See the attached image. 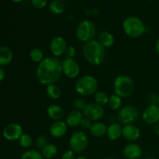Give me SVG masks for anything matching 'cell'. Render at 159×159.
Instances as JSON below:
<instances>
[{"instance_id":"1","label":"cell","mask_w":159,"mask_h":159,"mask_svg":"<svg viewBox=\"0 0 159 159\" xmlns=\"http://www.w3.org/2000/svg\"><path fill=\"white\" fill-rule=\"evenodd\" d=\"M62 74L61 61L55 57H45L39 63L36 71L37 81L44 85L56 84Z\"/></svg>"},{"instance_id":"2","label":"cell","mask_w":159,"mask_h":159,"mask_svg":"<svg viewBox=\"0 0 159 159\" xmlns=\"http://www.w3.org/2000/svg\"><path fill=\"white\" fill-rule=\"evenodd\" d=\"M82 53L86 61L94 66L101 65L106 57L105 48L96 40L85 43L82 48Z\"/></svg>"},{"instance_id":"3","label":"cell","mask_w":159,"mask_h":159,"mask_svg":"<svg viewBox=\"0 0 159 159\" xmlns=\"http://www.w3.org/2000/svg\"><path fill=\"white\" fill-rule=\"evenodd\" d=\"M123 30L131 38H139L146 32V26L142 20L136 16H128L123 22Z\"/></svg>"},{"instance_id":"4","label":"cell","mask_w":159,"mask_h":159,"mask_svg":"<svg viewBox=\"0 0 159 159\" xmlns=\"http://www.w3.org/2000/svg\"><path fill=\"white\" fill-rule=\"evenodd\" d=\"M97 79L93 75H86L79 78L75 83V91L82 96L94 95L98 91Z\"/></svg>"},{"instance_id":"5","label":"cell","mask_w":159,"mask_h":159,"mask_svg":"<svg viewBox=\"0 0 159 159\" xmlns=\"http://www.w3.org/2000/svg\"><path fill=\"white\" fill-rule=\"evenodd\" d=\"M134 90V83L131 78L127 75L117 76L113 83L114 94L121 98H127L131 96Z\"/></svg>"},{"instance_id":"6","label":"cell","mask_w":159,"mask_h":159,"mask_svg":"<svg viewBox=\"0 0 159 159\" xmlns=\"http://www.w3.org/2000/svg\"><path fill=\"white\" fill-rule=\"evenodd\" d=\"M96 34V27L91 20H85L79 23L75 30L76 37L80 41L87 43L94 40Z\"/></svg>"},{"instance_id":"7","label":"cell","mask_w":159,"mask_h":159,"mask_svg":"<svg viewBox=\"0 0 159 159\" xmlns=\"http://www.w3.org/2000/svg\"><path fill=\"white\" fill-rule=\"evenodd\" d=\"M139 117L138 109L133 105H126L121 107L117 113V120L123 125L134 124Z\"/></svg>"},{"instance_id":"8","label":"cell","mask_w":159,"mask_h":159,"mask_svg":"<svg viewBox=\"0 0 159 159\" xmlns=\"http://www.w3.org/2000/svg\"><path fill=\"white\" fill-rule=\"evenodd\" d=\"M89 138L85 132L78 130L71 135L69 139V146L71 150L76 153L84 152L88 147Z\"/></svg>"},{"instance_id":"9","label":"cell","mask_w":159,"mask_h":159,"mask_svg":"<svg viewBox=\"0 0 159 159\" xmlns=\"http://www.w3.org/2000/svg\"><path fill=\"white\" fill-rule=\"evenodd\" d=\"M85 117L89 119L91 121H99L105 116V110L103 107L98 105L96 102L87 103L85 109L82 110Z\"/></svg>"},{"instance_id":"10","label":"cell","mask_w":159,"mask_h":159,"mask_svg":"<svg viewBox=\"0 0 159 159\" xmlns=\"http://www.w3.org/2000/svg\"><path fill=\"white\" fill-rule=\"evenodd\" d=\"M62 73L69 79H75L81 71L79 63L74 58H65L61 61Z\"/></svg>"},{"instance_id":"11","label":"cell","mask_w":159,"mask_h":159,"mask_svg":"<svg viewBox=\"0 0 159 159\" xmlns=\"http://www.w3.org/2000/svg\"><path fill=\"white\" fill-rule=\"evenodd\" d=\"M68 45L65 38L60 36L54 37L50 43V50L54 57H58L65 53Z\"/></svg>"},{"instance_id":"12","label":"cell","mask_w":159,"mask_h":159,"mask_svg":"<svg viewBox=\"0 0 159 159\" xmlns=\"http://www.w3.org/2000/svg\"><path fill=\"white\" fill-rule=\"evenodd\" d=\"M142 119L145 124L155 125L159 122V107L158 105H150L144 110Z\"/></svg>"},{"instance_id":"13","label":"cell","mask_w":159,"mask_h":159,"mask_svg":"<svg viewBox=\"0 0 159 159\" xmlns=\"http://www.w3.org/2000/svg\"><path fill=\"white\" fill-rule=\"evenodd\" d=\"M23 134V128L17 124H9L3 129V136L8 141H16Z\"/></svg>"},{"instance_id":"14","label":"cell","mask_w":159,"mask_h":159,"mask_svg":"<svg viewBox=\"0 0 159 159\" xmlns=\"http://www.w3.org/2000/svg\"><path fill=\"white\" fill-rule=\"evenodd\" d=\"M141 136V130L134 124H127L123 127L122 137L130 142H134L138 140Z\"/></svg>"},{"instance_id":"15","label":"cell","mask_w":159,"mask_h":159,"mask_svg":"<svg viewBox=\"0 0 159 159\" xmlns=\"http://www.w3.org/2000/svg\"><path fill=\"white\" fill-rule=\"evenodd\" d=\"M50 134L54 138H60L65 136L68 131V125L63 120L54 121L50 127Z\"/></svg>"},{"instance_id":"16","label":"cell","mask_w":159,"mask_h":159,"mask_svg":"<svg viewBox=\"0 0 159 159\" xmlns=\"http://www.w3.org/2000/svg\"><path fill=\"white\" fill-rule=\"evenodd\" d=\"M123 154L127 159H139L142 155V148L135 143H130L124 147Z\"/></svg>"},{"instance_id":"17","label":"cell","mask_w":159,"mask_h":159,"mask_svg":"<svg viewBox=\"0 0 159 159\" xmlns=\"http://www.w3.org/2000/svg\"><path fill=\"white\" fill-rule=\"evenodd\" d=\"M84 117V115L82 111L80 110H73L71 111L66 116L67 125L71 127H75L80 125V122L82 118Z\"/></svg>"},{"instance_id":"18","label":"cell","mask_w":159,"mask_h":159,"mask_svg":"<svg viewBox=\"0 0 159 159\" xmlns=\"http://www.w3.org/2000/svg\"><path fill=\"white\" fill-rule=\"evenodd\" d=\"M123 127L120 124L113 123L109 127H107V136L111 141H116L122 137Z\"/></svg>"},{"instance_id":"19","label":"cell","mask_w":159,"mask_h":159,"mask_svg":"<svg viewBox=\"0 0 159 159\" xmlns=\"http://www.w3.org/2000/svg\"><path fill=\"white\" fill-rule=\"evenodd\" d=\"M47 113L48 116L54 121L61 120L62 117L64 116L63 108L57 104L50 105L47 108Z\"/></svg>"},{"instance_id":"20","label":"cell","mask_w":159,"mask_h":159,"mask_svg":"<svg viewBox=\"0 0 159 159\" xmlns=\"http://www.w3.org/2000/svg\"><path fill=\"white\" fill-rule=\"evenodd\" d=\"M89 130L90 134L95 138H102L107 134V127L103 123L96 122L92 124Z\"/></svg>"},{"instance_id":"21","label":"cell","mask_w":159,"mask_h":159,"mask_svg":"<svg viewBox=\"0 0 159 159\" xmlns=\"http://www.w3.org/2000/svg\"><path fill=\"white\" fill-rule=\"evenodd\" d=\"M13 58V54L9 48L0 46V66H5L11 63Z\"/></svg>"},{"instance_id":"22","label":"cell","mask_w":159,"mask_h":159,"mask_svg":"<svg viewBox=\"0 0 159 159\" xmlns=\"http://www.w3.org/2000/svg\"><path fill=\"white\" fill-rule=\"evenodd\" d=\"M99 42L105 48H110L114 43V37L111 33L108 31H102L99 35Z\"/></svg>"},{"instance_id":"23","label":"cell","mask_w":159,"mask_h":159,"mask_svg":"<svg viewBox=\"0 0 159 159\" xmlns=\"http://www.w3.org/2000/svg\"><path fill=\"white\" fill-rule=\"evenodd\" d=\"M49 9L54 15H61L65 10V6L60 0H54L49 4Z\"/></svg>"},{"instance_id":"24","label":"cell","mask_w":159,"mask_h":159,"mask_svg":"<svg viewBox=\"0 0 159 159\" xmlns=\"http://www.w3.org/2000/svg\"><path fill=\"white\" fill-rule=\"evenodd\" d=\"M41 154L45 158L51 159L54 158L57 154V146L53 144H48L41 150Z\"/></svg>"},{"instance_id":"25","label":"cell","mask_w":159,"mask_h":159,"mask_svg":"<svg viewBox=\"0 0 159 159\" xmlns=\"http://www.w3.org/2000/svg\"><path fill=\"white\" fill-rule=\"evenodd\" d=\"M46 93L48 97L52 99H57L61 96V89L56 84L47 85Z\"/></svg>"},{"instance_id":"26","label":"cell","mask_w":159,"mask_h":159,"mask_svg":"<svg viewBox=\"0 0 159 159\" xmlns=\"http://www.w3.org/2000/svg\"><path fill=\"white\" fill-rule=\"evenodd\" d=\"M122 98L118 96L117 95L113 94L109 97L108 106L111 110H119L122 107Z\"/></svg>"},{"instance_id":"27","label":"cell","mask_w":159,"mask_h":159,"mask_svg":"<svg viewBox=\"0 0 159 159\" xmlns=\"http://www.w3.org/2000/svg\"><path fill=\"white\" fill-rule=\"evenodd\" d=\"M109 97L107 93L102 91H97L94 94L95 102L101 107H104L106 105H108Z\"/></svg>"},{"instance_id":"28","label":"cell","mask_w":159,"mask_h":159,"mask_svg":"<svg viewBox=\"0 0 159 159\" xmlns=\"http://www.w3.org/2000/svg\"><path fill=\"white\" fill-rule=\"evenodd\" d=\"M30 57L32 61L39 64L44 59V54L43 51L40 48H33L30 52Z\"/></svg>"},{"instance_id":"29","label":"cell","mask_w":159,"mask_h":159,"mask_svg":"<svg viewBox=\"0 0 159 159\" xmlns=\"http://www.w3.org/2000/svg\"><path fill=\"white\" fill-rule=\"evenodd\" d=\"M20 159H43L41 152L38 150H28L22 155Z\"/></svg>"},{"instance_id":"30","label":"cell","mask_w":159,"mask_h":159,"mask_svg":"<svg viewBox=\"0 0 159 159\" xmlns=\"http://www.w3.org/2000/svg\"><path fill=\"white\" fill-rule=\"evenodd\" d=\"M20 144L23 148H29L33 144V139L27 134H23L19 139Z\"/></svg>"},{"instance_id":"31","label":"cell","mask_w":159,"mask_h":159,"mask_svg":"<svg viewBox=\"0 0 159 159\" xmlns=\"http://www.w3.org/2000/svg\"><path fill=\"white\" fill-rule=\"evenodd\" d=\"M73 107L75 108L76 110H83L85 109V106L87 105L86 102L83 99H81V98H76L73 100L72 102Z\"/></svg>"},{"instance_id":"32","label":"cell","mask_w":159,"mask_h":159,"mask_svg":"<svg viewBox=\"0 0 159 159\" xmlns=\"http://www.w3.org/2000/svg\"><path fill=\"white\" fill-rule=\"evenodd\" d=\"M35 144L37 148H38V150L41 151L48 144V140H47V138L45 137L40 136L37 138Z\"/></svg>"},{"instance_id":"33","label":"cell","mask_w":159,"mask_h":159,"mask_svg":"<svg viewBox=\"0 0 159 159\" xmlns=\"http://www.w3.org/2000/svg\"><path fill=\"white\" fill-rule=\"evenodd\" d=\"M31 4L36 9H43L48 4V0H31Z\"/></svg>"},{"instance_id":"34","label":"cell","mask_w":159,"mask_h":159,"mask_svg":"<svg viewBox=\"0 0 159 159\" xmlns=\"http://www.w3.org/2000/svg\"><path fill=\"white\" fill-rule=\"evenodd\" d=\"M67 58H74L76 55V50L73 46H68L65 53Z\"/></svg>"},{"instance_id":"35","label":"cell","mask_w":159,"mask_h":159,"mask_svg":"<svg viewBox=\"0 0 159 159\" xmlns=\"http://www.w3.org/2000/svg\"><path fill=\"white\" fill-rule=\"evenodd\" d=\"M75 152L72 150H68L62 154L61 159H75Z\"/></svg>"},{"instance_id":"36","label":"cell","mask_w":159,"mask_h":159,"mask_svg":"<svg viewBox=\"0 0 159 159\" xmlns=\"http://www.w3.org/2000/svg\"><path fill=\"white\" fill-rule=\"evenodd\" d=\"M92 124H92V121L89 119H88V118L85 117V116L82 118L80 122V126L84 129H89Z\"/></svg>"},{"instance_id":"37","label":"cell","mask_w":159,"mask_h":159,"mask_svg":"<svg viewBox=\"0 0 159 159\" xmlns=\"http://www.w3.org/2000/svg\"><path fill=\"white\" fill-rule=\"evenodd\" d=\"M5 76H6V72H5V70L0 66V82L2 81L5 79Z\"/></svg>"},{"instance_id":"38","label":"cell","mask_w":159,"mask_h":159,"mask_svg":"<svg viewBox=\"0 0 159 159\" xmlns=\"http://www.w3.org/2000/svg\"><path fill=\"white\" fill-rule=\"evenodd\" d=\"M153 130H154V132H155V134L159 136V122L157 123L156 124H155V125H154Z\"/></svg>"},{"instance_id":"39","label":"cell","mask_w":159,"mask_h":159,"mask_svg":"<svg viewBox=\"0 0 159 159\" xmlns=\"http://www.w3.org/2000/svg\"><path fill=\"white\" fill-rule=\"evenodd\" d=\"M155 50H156L157 54L159 55V38L156 40V43H155Z\"/></svg>"},{"instance_id":"40","label":"cell","mask_w":159,"mask_h":159,"mask_svg":"<svg viewBox=\"0 0 159 159\" xmlns=\"http://www.w3.org/2000/svg\"><path fill=\"white\" fill-rule=\"evenodd\" d=\"M12 1L14 2H21L23 0H12Z\"/></svg>"},{"instance_id":"41","label":"cell","mask_w":159,"mask_h":159,"mask_svg":"<svg viewBox=\"0 0 159 159\" xmlns=\"http://www.w3.org/2000/svg\"><path fill=\"white\" fill-rule=\"evenodd\" d=\"M157 105L159 107V95L158 96V97H157Z\"/></svg>"},{"instance_id":"42","label":"cell","mask_w":159,"mask_h":159,"mask_svg":"<svg viewBox=\"0 0 159 159\" xmlns=\"http://www.w3.org/2000/svg\"><path fill=\"white\" fill-rule=\"evenodd\" d=\"M75 159H86L85 158V157H78V158H76Z\"/></svg>"},{"instance_id":"43","label":"cell","mask_w":159,"mask_h":159,"mask_svg":"<svg viewBox=\"0 0 159 159\" xmlns=\"http://www.w3.org/2000/svg\"><path fill=\"white\" fill-rule=\"evenodd\" d=\"M103 159H116V158H112V157H107V158H103Z\"/></svg>"},{"instance_id":"44","label":"cell","mask_w":159,"mask_h":159,"mask_svg":"<svg viewBox=\"0 0 159 159\" xmlns=\"http://www.w3.org/2000/svg\"><path fill=\"white\" fill-rule=\"evenodd\" d=\"M144 159H156V158H153V157H148V158H145Z\"/></svg>"},{"instance_id":"45","label":"cell","mask_w":159,"mask_h":159,"mask_svg":"<svg viewBox=\"0 0 159 159\" xmlns=\"http://www.w3.org/2000/svg\"><path fill=\"white\" fill-rule=\"evenodd\" d=\"M147 1H150V2H152V1H155V0H147Z\"/></svg>"},{"instance_id":"46","label":"cell","mask_w":159,"mask_h":159,"mask_svg":"<svg viewBox=\"0 0 159 159\" xmlns=\"http://www.w3.org/2000/svg\"><path fill=\"white\" fill-rule=\"evenodd\" d=\"M126 159H127V158H126Z\"/></svg>"}]
</instances>
